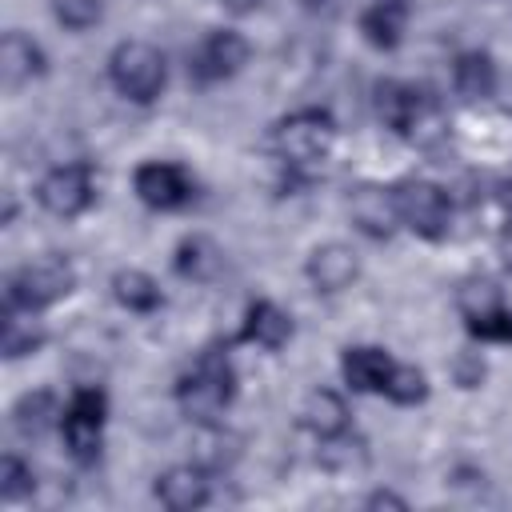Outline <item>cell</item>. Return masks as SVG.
<instances>
[{
  "label": "cell",
  "instance_id": "obj_10",
  "mask_svg": "<svg viewBox=\"0 0 512 512\" xmlns=\"http://www.w3.org/2000/svg\"><path fill=\"white\" fill-rule=\"evenodd\" d=\"M348 220L368 240H392L404 228L400 204H396V184H380V180L352 184L348 188Z\"/></svg>",
  "mask_w": 512,
  "mask_h": 512
},
{
  "label": "cell",
  "instance_id": "obj_28",
  "mask_svg": "<svg viewBox=\"0 0 512 512\" xmlns=\"http://www.w3.org/2000/svg\"><path fill=\"white\" fill-rule=\"evenodd\" d=\"M32 492H36L32 464L24 456H16V452H4V460H0V496L8 504H16V500H28Z\"/></svg>",
  "mask_w": 512,
  "mask_h": 512
},
{
  "label": "cell",
  "instance_id": "obj_9",
  "mask_svg": "<svg viewBox=\"0 0 512 512\" xmlns=\"http://www.w3.org/2000/svg\"><path fill=\"white\" fill-rule=\"evenodd\" d=\"M248 56H252V44H248L244 32H236V28H208L200 36V44L192 48V56H188V72L200 84L232 80L236 72H244Z\"/></svg>",
  "mask_w": 512,
  "mask_h": 512
},
{
  "label": "cell",
  "instance_id": "obj_29",
  "mask_svg": "<svg viewBox=\"0 0 512 512\" xmlns=\"http://www.w3.org/2000/svg\"><path fill=\"white\" fill-rule=\"evenodd\" d=\"M52 16L64 32H88L104 20V0H52Z\"/></svg>",
  "mask_w": 512,
  "mask_h": 512
},
{
  "label": "cell",
  "instance_id": "obj_38",
  "mask_svg": "<svg viewBox=\"0 0 512 512\" xmlns=\"http://www.w3.org/2000/svg\"><path fill=\"white\" fill-rule=\"evenodd\" d=\"M508 344H512V336H508Z\"/></svg>",
  "mask_w": 512,
  "mask_h": 512
},
{
  "label": "cell",
  "instance_id": "obj_34",
  "mask_svg": "<svg viewBox=\"0 0 512 512\" xmlns=\"http://www.w3.org/2000/svg\"><path fill=\"white\" fill-rule=\"evenodd\" d=\"M260 4H264V0H220V8L232 12V16H252Z\"/></svg>",
  "mask_w": 512,
  "mask_h": 512
},
{
  "label": "cell",
  "instance_id": "obj_2",
  "mask_svg": "<svg viewBox=\"0 0 512 512\" xmlns=\"http://www.w3.org/2000/svg\"><path fill=\"white\" fill-rule=\"evenodd\" d=\"M268 144L284 168H312L328 160L336 144V120L328 108H296L272 124Z\"/></svg>",
  "mask_w": 512,
  "mask_h": 512
},
{
  "label": "cell",
  "instance_id": "obj_19",
  "mask_svg": "<svg viewBox=\"0 0 512 512\" xmlns=\"http://www.w3.org/2000/svg\"><path fill=\"white\" fill-rule=\"evenodd\" d=\"M244 452V436L224 428L220 420H208V424H196V436H192V460L204 468V472H228Z\"/></svg>",
  "mask_w": 512,
  "mask_h": 512
},
{
  "label": "cell",
  "instance_id": "obj_18",
  "mask_svg": "<svg viewBox=\"0 0 512 512\" xmlns=\"http://www.w3.org/2000/svg\"><path fill=\"white\" fill-rule=\"evenodd\" d=\"M452 88H456V96H464L468 104L492 100L496 88H500L496 56H492L488 48H464V52H456V60H452Z\"/></svg>",
  "mask_w": 512,
  "mask_h": 512
},
{
  "label": "cell",
  "instance_id": "obj_36",
  "mask_svg": "<svg viewBox=\"0 0 512 512\" xmlns=\"http://www.w3.org/2000/svg\"><path fill=\"white\" fill-rule=\"evenodd\" d=\"M496 196H500V204H504V212H508V220H512V180H504Z\"/></svg>",
  "mask_w": 512,
  "mask_h": 512
},
{
  "label": "cell",
  "instance_id": "obj_14",
  "mask_svg": "<svg viewBox=\"0 0 512 512\" xmlns=\"http://www.w3.org/2000/svg\"><path fill=\"white\" fill-rule=\"evenodd\" d=\"M292 336H296V324H292V316L276 300L260 296V300H252L244 308V320H240V340L244 344L264 348V352H280Z\"/></svg>",
  "mask_w": 512,
  "mask_h": 512
},
{
  "label": "cell",
  "instance_id": "obj_15",
  "mask_svg": "<svg viewBox=\"0 0 512 512\" xmlns=\"http://www.w3.org/2000/svg\"><path fill=\"white\" fill-rule=\"evenodd\" d=\"M392 356L380 348V344H348L340 352V376H344V388L356 392V396H372V392H384V380L392 372Z\"/></svg>",
  "mask_w": 512,
  "mask_h": 512
},
{
  "label": "cell",
  "instance_id": "obj_3",
  "mask_svg": "<svg viewBox=\"0 0 512 512\" xmlns=\"http://www.w3.org/2000/svg\"><path fill=\"white\" fill-rule=\"evenodd\" d=\"M108 84L128 104H156L168 88V60L148 40H120L108 52Z\"/></svg>",
  "mask_w": 512,
  "mask_h": 512
},
{
  "label": "cell",
  "instance_id": "obj_11",
  "mask_svg": "<svg viewBox=\"0 0 512 512\" xmlns=\"http://www.w3.org/2000/svg\"><path fill=\"white\" fill-rule=\"evenodd\" d=\"M304 276H308V284H312L316 292L336 296V292H344V288L356 284V276H360V256H356V248L344 244V240H324V244H316V248L308 252Z\"/></svg>",
  "mask_w": 512,
  "mask_h": 512
},
{
  "label": "cell",
  "instance_id": "obj_37",
  "mask_svg": "<svg viewBox=\"0 0 512 512\" xmlns=\"http://www.w3.org/2000/svg\"><path fill=\"white\" fill-rule=\"evenodd\" d=\"M300 4H304L308 12H328V8L336 4V0H300Z\"/></svg>",
  "mask_w": 512,
  "mask_h": 512
},
{
  "label": "cell",
  "instance_id": "obj_1",
  "mask_svg": "<svg viewBox=\"0 0 512 512\" xmlns=\"http://www.w3.org/2000/svg\"><path fill=\"white\" fill-rule=\"evenodd\" d=\"M176 404L192 424L220 420L236 400V368L224 348H204L188 372L176 380Z\"/></svg>",
  "mask_w": 512,
  "mask_h": 512
},
{
  "label": "cell",
  "instance_id": "obj_32",
  "mask_svg": "<svg viewBox=\"0 0 512 512\" xmlns=\"http://www.w3.org/2000/svg\"><path fill=\"white\" fill-rule=\"evenodd\" d=\"M364 508H408V500L400 496V492H392V488H376V492H368L364 496Z\"/></svg>",
  "mask_w": 512,
  "mask_h": 512
},
{
  "label": "cell",
  "instance_id": "obj_4",
  "mask_svg": "<svg viewBox=\"0 0 512 512\" xmlns=\"http://www.w3.org/2000/svg\"><path fill=\"white\" fill-rule=\"evenodd\" d=\"M76 288V268L68 256H40L32 264H20L16 272H8L4 280V304L20 308V312H44L52 304H60L68 292Z\"/></svg>",
  "mask_w": 512,
  "mask_h": 512
},
{
  "label": "cell",
  "instance_id": "obj_16",
  "mask_svg": "<svg viewBox=\"0 0 512 512\" xmlns=\"http://www.w3.org/2000/svg\"><path fill=\"white\" fill-rule=\"evenodd\" d=\"M424 92H428V88L408 84V80H392V76H388V80H376L372 104H376L380 124L404 140L408 128H412V120H416V112H420V104H424Z\"/></svg>",
  "mask_w": 512,
  "mask_h": 512
},
{
  "label": "cell",
  "instance_id": "obj_26",
  "mask_svg": "<svg viewBox=\"0 0 512 512\" xmlns=\"http://www.w3.org/2000/svg\"><path fill=\"white\" fill-rule=\"evenodd\" d=\"M500 308H508V304H504V292H500L496 280H488V276H464L456 284V312L464 320H480V316H492Z\"/></svg>",
  "mask_w": 512,
  "mask_h": 512
},
{
  "label": "cell",
  "instance_id": "obj_25",
  "mask_svg": "<svg viewBox=\"0 0 512 512\" xmlns=\"http://www.w3.org/2000/svg\"><path fill=\"white\" fill-rule=\"evenodd\" d=\"M112 300L136 316H148L156 308H164V292H160V280L144 268H120L112 276Z\"/></svg>",
  "mask_w": 512,
  "mask_h": 512
},
{
  "label": "cell",
  "instance_id": "obj_35",
  "mask_svg": "<svg viewBox=\"0 0 512 512\" xmlns=\"http://www.w3.org/2000/svg\"><path fill=\"white\" fill-rule=\"evenodd\" d=\"M12 220H16V196H12V192H4V216H0V224L8 228Z\"/></svg>",
  "mask_w": 512,
  "mask_h": 512
},
{
  "label": "cell",
  "instance_id": "obj_31",
  "mask_svg": "<svg viewBox=\"0 0 512 512\" xmlns=\"http://www.w3.org/2000/svg\"><path fill=\"white\" fill-rule=\"evenodd\" d=\"M484 376H488V368H484L480 352H460V356L452 360V380H456L460 388H480Z\"/></svg>",
  "mask_w": 512,
  "mask_h": 512
},
{
  "label": "cell",
  "instance_id": "obj_6",
  "mask_svg": "<svg viewBox=\"0 0 512 512\" xmlns=\"http://www.w3.org/2000/svg\"><path fill=\"white\" fill-rule=\"evenodd\" d=\"M100 196V172L96 164L88 160H68V164H56L40 176L36 184V200L44 212L60 216V220H76L84 216Z\"/></svg>",
  "mask_w": 512,
  "mask_h": 512
},
{
  "label": "cell",
  "instance_id": "obj_30",
  "mask_svg": "<svg viewBox=\"0 0 512 512\" xmlns=\"http://www.w3.org/2000/svg\"><path fill=\"white\" fill-rule=\"evenodd\" d=\"M464 328L480 344H508V336H512V308H500V312L480 316V320H464Z\"/></svg>",
  "mask_w": 512,
  "mask_h": 512
},
{
  "label": "cell",
  "instance_id": "obj_5",
  "mask_svg": "<svg viewBox=\"0 0 512 512\" xmlns=\"http://www.w3.org/2000/svg\"><path fill=\"white\" fill-rule=\"evenodd\" d=\"M104 424H108V392L96 384L72 388L64 416H60V440L64 452L76 464H96L104 452Z\"/></svg>",
  "mask_w": 512,
  "mask_h": 512
},
{
  "label": "cell",
  "instance_id": "obj_17",
  "mask_svg": "<svg viewBox=\"0 0 512 512\" xmlns=\"http://www.w3.org/2000/svg\"><path fill=\"white\" fill-rule=\"evenodd\" d=\"M408 20H412L408 0H372L360 12V36L376 52H396L408 36Z\"/></svg>",
  "mask_w": 512,
  "mask_h": 512
},
{
  "label": "cell",
  "instance_id": "obj_8",
  "mask_svg": "<svg viewBox=\"0 0 512 512\" xmlns=\"http://www.w3.org/2000/svg\"><path fill=\"white\" fill-rule=\"evenodd\" d=\"M132 192L152 212H180L196 196V180L176 160H144L132 172Z\"/></svg>",
  "mask_w": 512,
  "mask_h": 512
},
{
  "label": "cell",
  "instance_id": "obj_33",
  "mask_svg": "<svg viewBox=\"0 0 512 512\" xmlns=\"http://www.w3.org/2000/svg\"><path fill=\"white\" fill-rule=\"evenodd\" d=\"M496 252H500L504 272H512V220L504 224V232H500V240H496Z\"/></svg>",
  "mask_w": 512,
  "mask_h": 512
},
{
  "label": "cell",
  "instance_id": "obj_12",
  "mask_svg": "<svg viewBox=\"0 0 512 512\" xmlns=\"http://www.w3.org/2000/svg\"><path fill=\"white\" fill-rule=\"evenodd\" d=\"M152 496L168 508V512H196L212 500V472H204L196 460H184V464H168L156 484H152Z\"/></svg>",
  "mask_w": 512,
  "mask_h": 512
},
{
  "label": "cell",
  "instance_id": "obj_22",
  "mask_svg": "<svg viewBox=\"0 0 512 512\" xmlns=\"http://www.w3.org/2000/svg\"><path fill=\"white\" fill-rule=\"evenodd\" d=\"M300 424H304L316 440L336 436V432H344V428L352 424L348 400H344L336 388H312V392L304 396V404H300Z\"/></svg>",
  "mask_w": 512,
  "mask_h": 512
},
{
  "label": "cell",
  "instance_id": "obj_21",
  "mask_svg": "<svg viewBox=\"0 0 512 512\" xmlns=\"http://www.w3.org/2000/svg\"><path fill=\"white\" fill-rule=\"evenodd\" d=\"M48 344L44 324L36 320V312H20V308H0V352L4 360H24L36 356Z\"/></svg>",
  "mask_w": 512,
  "mask_h": 512
},
{
  "label": "cell",
  "instance_id": "obj_27",
  "mask_svg": "<svg viewBox=\"0 0 512 512\" xmlns=\"http://www.w3.org/2000/svg\"><path fill=\"white\" fill-rule=\"evenodd\" d=\"M428 392H432L428 372H424V368H416V364L396 360V364H392V372H388V380H384V392H380V396H388V400H392V404H400V408H416V404H424V400H428Z\"/></svg>",
  "mask_w": 512,
  "mask_h": 512
},
{
  "label": "cell",
  "instance_id": "obj_23",
  "mask_svg": "<svg viewBox=\"0 0 512 512\" xmlns=\"http://www.w3.org/2000/svg\"><path fill=\"white\" fill-rule=\"evenodd\" d=\"M60 416H64V408H60V400H56L52 388H32V392H24L12 404V428L24 440H36L48 428H60Z\"/></svg>",
  "mask_w": 512,
  "mask_h": 512
},
{
  "label": "cell",
  "instance_id": "obj_20",
  "mask_svg": "<svg viewBox=\"0 0 512 512\" xmlns=\"http://www.w3.org/2000/svg\"><path fill=\"white\" fill-rule=\"evenodd\" d=\"M172 268H176V276H184V280L208 284V280H216L220 268H224V248H220L212 236L192 232V236H184V240L176 244Z\"/></svg>",
  "mask_w": 512,
  "mask_h": 512
},
{
  "label": "cell",
  "instance_id": "obj_7",
  "mask_svg": "<svg viewBox=\"0 0 512 512\" xmlns=\"http://www.w3.org/2000/svg\"><path fill=\"white\" fill-rule=\"evenodd\" d=\"M396 204H400V224L420 236V240H444L452 228V196L424 176H408L396 184Z\"/></svg>",
  "mask_w": 512,
  "mask_h": 512
},
{
  "label": "cell",
  "instance_id": "obj_13",
  "mask_svg": "<svg viewBox=\"0 0 512 512\" xmlns=\"http://www.w3.org/2000/svg\"><path fill=\"white\" fill-rule=\"evenodd\" d=\"M0 76L8 88H24L32 80L48 76V52L40 48V40H32L20 28H8L0 40Z\"/></svg>",
  "mask_w": 512,
  "mask_h": 512
},
{
  "label": "cell",
  "instance_id": "obj_24",
  "mask_svg": "<svg viewBox=\"0 0 512 512\" xmlns=\"http://www.w3.org/2000/svg\"><path fill=\"white\" fill-rule=\"evenodd\" d=\"M316 444H320V448H316V464H320L324 472H332V476H356V472H364L368 460H372L368 440L356 436L352 428H344V432H336V436H324V440H316Z\"/></svg>",
  "mask_w": 512,
  "mask_h": 512
}]
</instances>
